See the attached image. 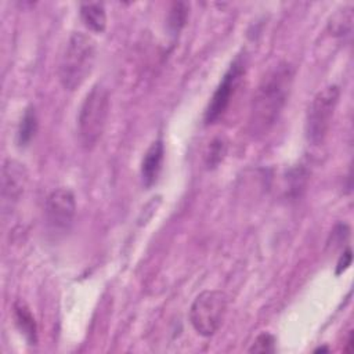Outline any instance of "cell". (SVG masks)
Listing matches in <instances>:
<instances>
[{"label":"cell","mask_w":354,"mask_h":354,"mask_svg":"<svg viewBox=\"0 0 354 354\" xmlns=\"http://www.w3.org/2000/svg\"><path fill=\"white\" fill-rule=\"evenodd\" d=\"M295 68L282 61L272 66L257 86L250 104V131L257 134L267 133L278 120L292 88Z\"/></svg>","instance_id":"1"},{"label":"cell","mask_w":354,"mask_h":354,"mask_svg":"<svg viewBox=\"0 0 354 354\" xmlns=\"http://www.w3.org/2000/svg\"><path fill=\"white\" fill-rule=\"evenodd\" d=\"M95 41L83 32H73L61 54L58 79L65 90L79 88L88 77L95 62Z\"/></svg>","instance_id":"2"},{"label":"cell","mask_w":354,"mask_h":354,"mask_svg":"<svg viewBox=\"0 0 354 354\" xmlns=\"http://www.w3.org/2000/svg\"><path fill=\"white\" fill-rule=\"evenodd\" d=\"M109 112V94L102 84H95L86 94L77 115V136L83 148L91 149L100 141Z\"/></svg>","instance_id":"3"},{"label":"cell","mask_w":354,"mask_h":354,"mask_svg":"<svg viewBox=\"0 0 354 354\" xmlns=\"http://www.w3.org/2000/svg\"><path fill=\"white\" fill-rule=\"evenodd\" d=\"M228 299L221 290H203L191 304L189 321L194 330L203 336H213L221 326L227 313Z\"/></svg>","instance_id":"4"},{"label":"cell","mask_w":354,"mask_h":354,"mask_svg":"<svg viewBox=\"0 0 354 354\" xmlns=\"http://www.w3.org/2000/svg\"><path fill=\"white\" fill-rule=\"evenodd\" d=\"M339 97V86L330 84L319 90L311 100L306 113V137L313 145L324 142L330 127Z\"/></svg>","instance_id":"5"},{"label":"cell","mask_w":354,"mask_h":354,"mask_svg":"<svg viewBox=\"0 0 354 354\" xmlns=\"http://www.w3.org/2000/svg\"><path fill=\"white\" fill-rule=\"evenodd\" d=\"M245 73V59L239 54L234 58L228 69L225 71L221 82L218 83L217 88L214 90L209 105L205 111V123L212 124L220 119V116L224 115L227 111L231 98Z\"/></svg>","instance_id":"6"},{"label":"cell","mask_w":354,"mask_h":354,"mask_svg":"<svg viewBox=\"0 0 354 354\" xmlns=\"http://www.w3.org/2000/svg\"><path fill=\"white\" fill-rule=\"evenodd\" d=\"M76 213L75 195L68 188L53 191L46 201V221L53 232H68Z\"/></svg>","instance_id":"7"},{"label":"cell","mask_w":354,"mask_h":354,"mask_svg":"<svg viewBox=\"0 0 354 354\" xmlns=\"http://www.w3.org/2000/svg\"><path fill=\"white\" fill-rule=\"evenodd\" d=\"M28 181V171L22 163L7 159L1 167V206L3 210H12L21 199Z\"/></svg>","instance_id":"8"},{"label":"cell","mask_w":354,"mask_h":354,"mask_svg":"<svg viewBox=\"0 0 354 354\" xmlns=\"http://www.w3.org/2000/svg\"><path fill=\"white\" fill-rule=\"evenodd\" d=\"M163 156H165V145L162 138H158L149 145V148L147 149L141 160L140 174H141V181L144 187L149 188L156 183L159 173L162 170Z\"/></svg>","instance_id":"9"},{"label":"cell","mask_w":354,"mask_h":354,"mask_svg":"<svg viewBox=\"0 0 354 354\" xmlns=\"http://www.w3.org/2000/svg\"><path fill=\"white\" fill-rule=\"evenodd\" d=\"M14 319H15L17 328L24 335L28 344L36 346V343H37L36 321H35L29 307L21 300L15 301V304H14Z\"/></svg>","instance_id":"10"},{"label":"cell","mask_w":354,"mask_h":354,"mask_svg":"<svg viewBox=\"0 0 354 354\" xmlns=\"http://www.w3.org/2000/svg\"><path fill=\"white\" fill-rule=\"evenodd\" d=\"M80 17L83 24L94 33H102L106 28V12L102 3H83Z\"/></svg>","instance_id":"11"},{"label":"cell","mask_w":354,"mask_h":354,"mask_svg":"<svg viewBox=\"0 0 354 354\" xmlns=\"http://www.w3.org/2000/svg\"><path fill=\"white\" fill-rule=\"evenodd\" d=\"M37 131V116L36 111L32 105H29L19 120L18 130H17V144L21 148H25L30 144L35 134Z\"/></svg>","instance_id":"12"},{"label":"cell","mask_w":354,"mask_h":354,"mask_svg":"<svg viewBox=\"0 0 354 354\" xmlns=\"http://www.w3.org/2000/svg\"><path fill=\"white\" fill-rule=\"evenodd\" d=\"M188 10H189V7L184 1H176L170 6V8L167 11V19H166V25H167L170 35H173V36L178 35L181 32V29L185 26Z\"/></svg>","instance_id":"13"},{"label":"cell","mask_w":354,"mask_h":354,"mask_svg":"<svg viewBox=\"0 0 354 354\" xmlns=\"http://www.w3.org/2000/svg\"><path fill=\"white\" fill-rule=\"evenodd\" d=\"M353 28V8L344 7L343 10H339L329 22V29L333 36L344 37L351 33Z\"/></svg>","instance_id":"14"},{"label":"cell","mask_w":354,"mask_h":354,"mask_svg":"<svg viewBox=\"0 0 354 354\" xmlns=\"http://www.w3.org/2000/svg\"><path fill=\"white\" fill-rule=\"evenodd\" d=\"M227 155V141L223 137H216L209 144L205 152V165L209 170L216 169Z\"/></svg>","instance_id":"15"},{"label":"cell","mask_w":354,"mask_h":354,"mask_svg":"<svg viewBox=\"0 0 354 354\" xmlns=\"http://www.w3.org/2000/svg\"><path fill=\"white\" fill-rule=\"evenodd\" d=\"M275 343H277V340H275L274 335H271L268 332H263V333L257 335V337L249 347V353H259V354L275 353V350H277Z\"/></svg>","instance_id":"16"},{"label":"cell","mask_w":354,"mask_h":354,"mask_svg":"<svg viewBox=\"0 0 354 354\" xmlns=\"http://www.w3.org/2000/svg\"><path fill=\"white\" fill-rule=\"evenodd\" d=\"M351 260H353V256H351V249L347 248L346 252L340 256L339 261H337V266H336V275H340L342 272H344L350 264H351Z\"/></svg>","instance_id":"17"},{"label":"cell","mask_w":354,"mask_h":354,"mask_svg":"<svg viewBox=\"0 0 354 354\" xmlns=\"http://www.w3.org/2000/svg\"><path fill=\"white\" fill-rule=\"evenodd\" d=\"M346 344H347V347L344 348V351H346V353H351V351H353V332L348 333V337H347V343H346Z\"/></svg>","instance_id":"18"},{"label":"cell","mask_w":354,"mask_h":354,"mask_svg":"<svg viewBox=\"0 0 354 354\" xmlns=\"http://www.w3.org/2000/svg\"><path fill=\"white\" fill-rule=\"evenodd\" d=\"M324 351H328V348H326V347H318V348H315V353H324Z\"/></svg>","instance_id":"19"}]
</instances>
